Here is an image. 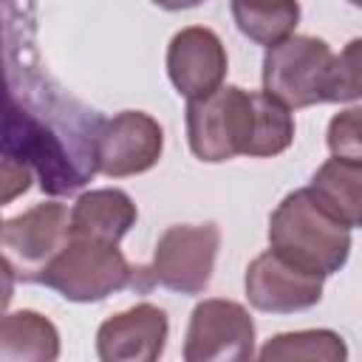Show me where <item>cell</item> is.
I'll use <instances>...</instances> for the list:
<instances>
[{
	"label": "cell",
	"mask_w": 362,
	"mask_h": 362,
	"mask_svg": "<svg viewBox=\"0 0 362 362\" xmlns=\"http://www.w3.org/2000/svg\"><path fill=\"white\" fill-rule=\"evenodd\" d=\"M102 122L48 74L34 0H0V156L25 164L42 192L71 195L96 175Z\"/></svg>",
	"instance_id": "cell-1"
},
{
	"label": "cell",
	"mask_w": 362,
	"mask_h": 362,
	"mask_svg": "<svg viewBox=\"0 0 362 362\" xmlns=\"http://www.w3.org/2000/svg\"><path fill=\"white\" fill-rule=\"evenodd\" d=\"M359 40H351L339 54L311 34H291L266 48L263 93L288 110L322 102H356L359 82Z\"/></svg>",
	"instance_id": "cell-2"
},
{
	"label": "cell",
	"mask_w": 362,
	"mask_h": 362,
	"mask_svg": "<svg viewBox=\"0 0 362 362\" xmlns=\"http://www.w3.org/2000/svg\"><path fill=\"white\" fill-rule=\"evenodd\" d=\"M40 283L71 303H99L124 288L147 291L153 274L147 266H133L119 243L71 232L65 246L45 266Z\"/></svg>",
	"instance_id": "cell-3"
},
{
	"label": "cell",
	"mask_w": 362,
	"mask_h": 362,
	"mask_svg": "<svg viewBox=\"0 0 362 362\" xmlns=\"http://www.w3.org/2000/svg\"><path fill=\"white\" fill-rule=\"evenodd\" d=\"M269 249L305 272L328 277L348 263L351 229L320 206L303 187L288 192L272 212Z\"/></svg>",
	"instance_id": "cell-4"
},
{
	"label": "cell",
	"mask_w": 362,
	"mask_h": 362,
	"mask_svg": "<svg viewBox=\"0 0 362 362\" xmlns=\"http://www.w3.org/2000/svg\"><path fill=\"white\" fill-rule=\"evenodd\" d=\"M255 136V90L221 85L204 99L187 105V141L195 158L206 164L249 156Z\"/></svg>",
	"instance_id": "cell-5"
},
{
	"label": "cell",
	"mask_w": 362,
	"mask_h": 362,
	"mask_svg": "<svg viewBox=\"0 0 362 362\" xmlns=\"http://www.w3.org/2000/svg\"><path fill=\"white\" fill-rule=\"evenodd\" d=\"M71 238V212L59 201L37 204L0 221V255L23 283H40L45 266Z\"/></svg>",
	"instance_id": "cell-6"
},
{
	"label": "cell",
	"mask_w": 362,
	"mask_h": 362,
	"mask_svg": "<svg viewBox=\"0 0 362 362\" xmlns=\"http://www.w3.org/2000/svg\"><path fill=\"white\" fill-rule=\"evenodd\" d=\"M218 249L221 229L215 223H175L161 232L147 269L153 283L170 291L201 294L212 280Z\"/></svg>",
	"instance_id": "cell-7"
},
{
	"label": "cell",
	"mask_w": 362,
	"mask_h": 362,
	"mask_svg": "<svg viewBox=\"0 0 362 362\" xmlns=\"http://www.w3.org/2000/svg\"><path fill=\"white\" fill-rule=\"evenodd\" d=\"M255 356V320L235 300H204L192 308L184 359L187 362H243Z\"/></svg>",
	"instance_id": "cell-8"
},
{
	"label": "cell",
	"mask_w": 362,
	"mask_h": 362,
	"mask_svg": "<svg viewBox=\"0 0 362 362\" xmlns=\"http://www.w3.org/2000/svg\"><path fill=\"white\" fill-rule=\"evenodd\" d=\"M164 150L161 124L144 110H122L105 119L96 133V173L107 178H127L158 164Z\"/></svg>",
	"instance_id": "cell-9"
},
{
	"label": "cell",
	"mask_w": 362,
	"mask_h": 362,
	"mask_svg": "<svg viewBox=\"0 0 362 362\" xmlns=\"http://www.w3.org/2000/svg\"><path fill=\"white\" fill-rule=\"evenodd\" d=\"M322 274L305 272L274 249L260 252L243 277V288L249 303L266 314H294L314 308L322 297Z\"/></svg>",
	"instance_id": "cell-10"
},
{
	"label": "cell",
	"mask_w": 362,
	"mask_h": 362,
	"mask_svg": "<svg viewBox=\"0 0 362 362\" xmlns=\"http://www.w3.org/2000/svg\"><path fill=\"white\" fill-rule=\"evenodd\" d=\"M226 48L212 28L187 25L173 34L167 45V76L187 102L218 90L226 79Z\"/></svg>",
	"instance_id": "cell-11"
},
{
	"label": "cell",
	"mask_w": 362,
	"mask_h": 362,
	"mask_svg": "<svg viewBox=\"0 0 362 362\" xmlns=\"http://www.w3.org/2000/svg\"><path fill=\"white\" fill-rule=\"evenodd\" d=\"M170 334L167 314L153 303H139L107 317L96 331L102 362H156Z\"/></svg>",
	"instance_id": "cell-12"
},
{
	"label": "cell",
	"mask_w": 362,
	"mask_h": 362,
	"mask_svg": "<svg viewBox=\"0 0 362 362\" xmlns=\"http://www.w3.org/2000/svg\"><path fill=\"white\" fill-rule=\"evenodd\" d=\"M139 209L124 189L102 187L82 192L71 206V232L119 243L136 223Z\"/></svg>",
	"instance_id": "cell-13"
},
{
	"label": "cell",
	"mask_w": 362,
	"mask_h": 362,
	"mask_svg": "<svg viewBox=\"0 0 362 362\" xmlns=\"http://www.w3.org/2000/svg\"><path fill=\"white\" fill-rule=\"evenodd\" d=\"M59 331L40 311L23 308L0 314V362H54Z\"/></svg>",
	"instance_id": "cell-14"
},
{
	"label": "cell",
	"mask_w": 362,
	"mask_h": 362,
	"mask_svg": "<svg viewBox=\"0 0 362 362\" xmlns=\"http://www.w3.org/2000/svg\"><path fill=\"white\" fill-rule=\"evenodd\" d=\"M305 189L348 229L362 223V161L328 158L311 175Z\"/></svg>",
	"instance_id": "cell-15"
},
{
	"label": "cell",
	"mask_w": 362,
	"mask_h": 362,
	"mask_svg": "<svg viewBox=\"0 0 362 362\" xmlns=\"http://www.w3.org/2000/svg\"><path fill=\"white\" fill-rule=\"evenodd\" d=\"M229 6L238 31L266 48L291 37L300 20L297 0H232Z\"/></svg>",
	"instance_id": "cell-16"
},
{
	"label": "cell",
	"mask_w": 362,
	"mask_h": 362,
	"mask_svg": "<svg viewBox=\"0 0 362 362\" xmlns=\"http://www.w3.org/2000/svg\"><path fill=\"white\" fill-rule=\"evenodd\" d=\"M263 362H342L348 356V348L337 331L328 328H305V331H286L266 339V345L257 351Z\"/></svg>",
	"instance_id": "cell-17"
},
{
	"label": "cell",
	"mask_w": 362,
	"mask_h": 362,
	"mask_svg": "<svg viewBox=\"0 0 362 362\" xmlns=\"http://www.w3.org/2000/svg\"><path fill=\"white\" fill-rule=\"evenodd\" d=\"M294 141V119L291 110L255 90V136L249 144V158H272L291 147Z\"/></svg>",
	"instance_id": "cell-18"
},
{
	"label": "cell",
	"mask_w": 362,
	"mask_h": 362,
	"mask_svg": "<svg viewBox=\"0 0 362 362\" xmlns=\"http://www.w3.org/2000/svg\"><path fill=\"white\" fill-rule=\"evenodd\" d=\"M359 107H348L337 113L328 124V150L334 158L345 161H362V144H359Z\"/></svg>",
	"instance_id": "cell-19"
},
{
	"label": "cell",
	"mask_w": 362,
	"mask_h": 362,
	"mask_svg": "<svg viewBox=\"0 0 362 362\" xmlns=\"http://www.w3.org/2000/svg\"><path fill=\"white\" fill-rule=\"evenodd\" d=\"M31 178H34V173L25 164H20L8 156H0V209L6 204L17 201L20 195H25L31 187Z\"/></svg>",
	"instance_id": "cell-20"
},
{
	"label": "cell",
	"mask_w": 362,
	"mask_h": 362,
	"mask_svg": "<svg viewBox=\"0 0 362 362\" xmlns=\"http://www.w3.org/2000/svg\"><path fill=\"white\" fill-rule=\"evenodd\" d=\"M14 283H17L14 272H11L8 260L0 255V314H6V308H8L11 297H14Z\"/></svg>",
	"instance_id": "cell-21"
},
{
	"label": "cell",
	"mask_w": 362,
	"mask_h": 362,
	"mask_svg": "<svg viewBox=\"0 0 362 362\" xmlns=\"http://www.w3.org/2000/svg\"><path fill=\"white\" fill-rule=\"evenodd\" d=\"M158 8H164V11H181V8H195V6H201L204 0H153Z\"/></svg>",
	"instance_id": "cell-22"
}]
</instances>
